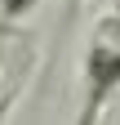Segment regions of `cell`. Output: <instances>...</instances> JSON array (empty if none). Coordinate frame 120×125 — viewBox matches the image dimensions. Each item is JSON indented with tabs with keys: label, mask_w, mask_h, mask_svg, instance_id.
<instances>
[{
	"label": "cell",
	"mask_w": 120,
	"mask_h": 125,
	"mask_svg": "<svg viewBox=\"0 0 120 125\" xmlns=\"http://www.w3.org/2000/svg\"><path fill=\"white\" fill-rule=\"evenodd\" d=\"M85 112L80 121L94 125L102 116V107L107 98L120 89V13H107V18H98V31H94V45H89L85 54Z\"/></svg>",
	"instance_id": "6da1fadb"
},
{
	"label": "cell",
	"mask_w": 120,
	"mask_h": 125,
	"mask_svg": "<svg viewBox=\"0 0 120 125\" xmlns=\"http://www.w3.org/2000/svg\"><path fill=\"white\" fill-rule=\"evenodd\" d=\"M40 0H0V18L5 22H22V18H31Z\"/></svg>",
	"instance_id": "7a4b0ae2"
}]
</instances>
